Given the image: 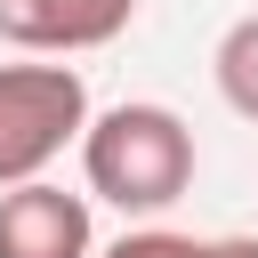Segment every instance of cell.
<instances>
[{
    "instance_id": "obj_1",
    "label": "cell",
    "mask_w": 258,
    "mask_h": 258,
    "mask_svg": "<svg viewBox=\"0 0 258 258\" xmlns=\"http://www.w3.org/2000/svg\"><path fill=\"white\" fill-rule=\"evenodd\" d=\"M194 129L185 113L153 105V97H129V105H105L89 113L81 129V177L97 202H113L121 218H161L185 185H194Z\"/></svg>"
},
{
    "instance_id": "obj_2",
    "label": "cell",
    "mask_w": 258,
    "mask_h": 258,
    "mask_svg": "<svg viewBox=\"0 0 258 258\" xmlns=\"http://www.w3.org/2000/svg\"><path fill=\"white\" fill-rule=\"evenodd\" d=\"M89 129V81L81 64H0V194L48 177V161L64 145H81Z\"/></svg>"
},
{
    "instance_id": "obj_3",
    "label": "cell",
    "mask_w": 258,
    "mask_h": 258,
    "mask_svg": "<svg viewBox=\"0 0 258 258\" xmlns=\"http://www.w3.org/2000/svg\"><path fill=\"white\" fill-rule=\"evenodd\" d=\"M0 258H97V218L89 194L32 177L0 194Z\"/></svg>"
},
{
    "instance_id": "obj_4",
    "label": "cell",
    "mask_w": 258,
    "mask_h": 258,
    "mask_svg": "<svg viewBox=\"0 0 258 258\" xmlns=\"http://www.w3.org/2000/svg\"><path fill=\"white\" fill-rule=\"evenodd\" d=\"M137 24V0H0V40L24 56H81Z\"/></svg>"
},
{
    "instance_id": "obj_5",
    "label": "cell",
    "mask_w": 258,
    "mask_h": 258,
    "mask_svg": "<svg viewBox=\"0 0 258 258\" xmlns=\"http://www.w3.org/2000/svg\"><path fill=\"white\" fill-rule=\"evenodd\" d=\"M210 73H218V97H226L242 121H258V16H234V24L218 32Z\"/></svg>"
},
{
    "instance_id": "obj_6",
    "label": "cell",
    "mask_w": 258,
    "mask_h": 258,
    "mask_svg": "<svg viewBox=\"0 0 258 258\" xmlns=\"http://www.w3.org/2000/svg\"><path fill=\"white\" fill-rule=\"evenodd\" d=\"M97 258H218V242H202V234H177V226H129L113 250H97Z\"/></svg>"
},
{
    "instance_id": "obj_7",
    "label": "cell",
    "mask_w": 258,
    "mask_h": 258,
    "mask_svg": "<svg viewBox=\"0 0 258 258\" xmlns=\"http://www.w3.org/2000/svg\"><path fill=\"white\" fill-rule=\"evenodd\" d=\"M218 258H258V234H218Z\"/></svg>"
}]
</instances>
